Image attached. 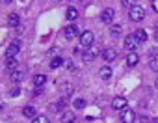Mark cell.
<instances>
[{"label": "cell", "mask_w": 158, "mask_h": 123, "mask_svg": "<svg viewBox=\"0 0 158 123\" xmlns=\"http://www.w3.org/2000/svg\"><path fill=\"white\" fill-rule=\"evenodd\" d=\"M128 17H130V21L139 23V21L145 17V10H143V8H139V6H132V8H130V11H128Z\"/></svg>", "instance_id": "obj_1"}, {"label": "cell", "mask_w": 158, "mask_h": 123, "mask_svg": "<svg viewBox=\"0 0 158 123\" xmlns=\"http://www.w3.org/2000/svg\"><path fill=\"white\" fill-rule=\"evenodd\" d=\"M80 45L82 47H91L93 45V32H89V30H86V32H82L80 34Z\"/></svg>", "instance_id": "obj_2"}, {"label": "cell", "mask_w": 158, "mask_h": 123, "mask_svg": "<svg viewBox=\"0 0 158 123\" xmlns=\"http://www.w3.org/2000/svg\"><path fill=\"white\" fill-rule=\"evenodd\" d=\"M99 54H101V50H99L97 47H93V45H91V47H88V49H86V52H84V62H93Z\"/></svg>", "instance_id": "obj_3"}, {"label": "cell", "mask_w": 158, "mask_h": 123, "mask_svg": "<svg viewBox=\"0 0 158 123\" xmlns=\"http://www.w3.org/2000/svg\"><path fill=\"white\" fill-rule=\"evenodd\" d=\"M138 45H139V39H138V37H136L134 34H132V36H127V37H125V47H127V49H128L130 52H132V50H136V49H138Z\"/></svg>", "instance_id": "obj_4"}, {"label": "cell", "mask_w": 158, "mask_h": 123, "mask_svg": "<svg viewBox=\"0 0 158 123\" xmlns=\"http://www.w3.org/2000/svg\"><path fill=\"white\" fill-rule=\"evenodd\" d=\"M127 106H128V103H127V99L125 97H114V101H112V108L114 110H127Z\"/></svg>", "instance_id": "obj_5"}, {"label": "cell", "mask_w": 158, "mask_h": 123, "mask_svg": "<svg viewBox=\"0 0 158 123\" xmlns=\"http://www.w3.org/2000/svg\"><path fill=\"white\" fill-rule=\"evenodd\" d=\"M121 121H123V123H134V121H136V112L130 110V108L123 110V112H121Z\"/></svg>", "instance_id": "obj_6"}, {"label": "cell", "mask_w": 158, "mask_h": 123, "mask_svg": "<svg viewBox=\"0 0 158 123\" xmlns=\"http://www.w3.org/2000/svg\"><path fill=\"white\" fill-rule=\"evenodd\" d=\"M114 17H115V10H114V8H106V10L101 13V21H102V23H106V24H108V23H112V21H114Z\"/></svg>", "instance_id": "obj_7"}, {"label": "cell", "mask_w": 158, "mask_h": 123, "mask_svg": "<svg viewBox=\"0 0 158 123\" xmlns=\"http://www.w3.org/2000/svg\"><path fill=\"white\" fill-rule=\"evenodd\" d=\"M19 49H21V41H13V43H10L8 49H6V56H8V58H13V56L19 52Z\"/></svg>", "instance_id": "obj_8"}, {"label": "cell", "mask_w": 158, "mask_h": 123, "mask_svg": "<svg viewBox=\"0 0 158 123\" xmlns=\"http://www.w3.org/2000/svg\"><path fill=\"white\" fill-rule=\"evenodd\" d=\"M65 37H67V39L80 37V30H78L74 24H71V26H67V28H65Z\"/></svg>", "instance_id": "obj_9"}, {"label": "cell", "mask_w": 158, "mask_h": 123, "mask_svg": "<svg viewBox=\"0 0 158 123\" xmlns=\"http://www.w3.org/2000/svg\"><path fill=\"white\" fill-rule=\"evenodd\" d=\"M138 62H139V56H138L134 50H132V52H128V56H127V66H128V67H134Z\"/></svg>", "instance_id": "obj_10"}, {"label": "cell", "mask_w": 158, "mask_h": 123, "mask_svg": "<svg viewBox=\"0 0 158 123\" xmlns=\"http://www.w3.org/2000/svg\"><path fill=\"white\" fill-rule=\"evenodd\" d=\"M102 58H104L106 62H114V60L117 58V52H115L114 49H104V50H102Z\"/></svg>", "instance_id": "obj_11"}, {"label": "cell", "mask_w": 158, "mask_h": 123, "mask_svg": "<svg viewBox=\"0 0 158 123\" xmlns=\"http://www.w3.org/2000/svg\"><path fill=\"white\" fill-rule=\"evenodd\" d=\"M74 119H76V116L71 110H67V112L61 114V123H74Z\"/></svg>", "instance_id": "obj_12"}, {"label": "cell", "mask_w": 158, "mask_h": 123, "mask_svg": "<svg viewBox=\"0 0 158 123\" xmlns=\"http://www.w3.org/2000/svg\"><path fill=\"white\" fill-rule=\"evenodd\" d=\"M99 77L102 78V80H110V77H112V69L106 66V67H101V71H99Z\"/></svg>", "instance_id": "obj_13"}, {"label": "cell", "mask_w": 158, "mask_h": 123, "mask_svg": "<svg viewBox=\"0 0 158 123\" xmlns=\"http://www.w3.org/2000/svg\"><path fill=\"white\" fill-rule=\"evenodd\" d=\"M23 78H24V73H23V71H19V69H15V71L11 73V80H13L15 84H19V82H23Z\"/></svg>", "instance_id": "obj_14"}, {"label": "cell", "mask_w": 158, "mask_h": 123, "mask_svg": "<svg viewBox=\"0 0 158 123\" xmlns=\"http://www.w3.org/2000/svg\"><path fill=\"white\" fill-rule=\"evenodd\" d=\"M23 116H24V117H32V119H34L37 114H35V108H34V106H24V108H23Z\"/></svg>", "instance_id": "obj_15"}, {"label": "cell", "mask_w": 158, "mask_h": 123, "mask_svg": "<svg viewBox=\"0 0 158 123\" xmlns=\"http://www.w3.org/2000/svg\"><path fill=\"white\" fill-rule=\"evenodd\" d=\"M63 64H65V60L60 58V56H56V58H52V62H50V67H52V69H58V67H61Z\"/></svg>", "instance_id": "obj_16"}, {"label": "cell", "mask_w": 158, "mask_h": 123, "mask_svg": "<svg viewBox=\"0 0 158 123\" xmlns=\"http://www.w3.org/2000/svg\"><path fill=\"white\" fill-rule=\"evenodd\" d=\"M65 17H67V21H74V19L78 17V10H76V8H69V10L65 11Z\"/></svg>", "instance_id": "obj_17"}, {"label": "cell", "mask_w": 158, "mask_h": 123, "mask_svg": "<svg viewBox=\"0 0 158 123\" xmlns=\"http://www.w3.org/2000/svg\"><path fill=\"white\" fill-rule=\"evenodd\" d=\"M45 82H47V77H45V75H35V77H34V84H35V88H43Z\"/></svg>", "instance_id": "obj_18"}, {"label": "cell", "mask_w": 158, "mask_h": 123, "mask_svg": "<svg viewBox=\"0 0 158 123\" xmlns=\"http://www.w3.org/2000/svg\"><path fill=\"white\" fill-rule=\"evenodd\" d=\"M6 67H8L10 71H15V69H17V60H15V56H13V58H8Z\"/></svg>", "instance_id": "obj_19"}, {"label": "cell", "mask_w": 158, "mask_h": 123, "mask_svg": "<svg viewBox=\"0 0 158 123\" xmlns=\"http://www.w3.org/2000/svg\"><path fill=\"white\" fill-rule=\"evenodd\" d=\"M8 23H10L11 26H17V24L21 23V17H19L17 13H11V15H10V19H8Z\"/></svg>", "instance_id": "obj_20"}, {"label": "cell", "mask_w": 158, "mask_h": 123, "mask_svg": "<svg viewBox=\"0 0 158 123\" xmlns=\"http://www.w3.org/2000/svg\"><path fill=\"white\" fill-rule=\"evenodd\" d=\"M139 41H147V32L143 30V28H139V30H136V34H134Z\"/></svg>", "instance_id": "obj_21"}, {"label": "cell", "mask_w": 158, "mask_h": 123, "mask_svg": "<svg viewBox=\"0 0 158 123\" xmlns=\"http://www.w3.org/2000/svg\"><path fill=\"white\" fill-rule=\"evenodd\" d=\"M63 106H65V99H61V101L54 103V104H52V110H54V112H61V110H63Z\"/></svg>", "instance_id": "obj_22"}, {"label": "cell", "mask_w": 158, "mask_h": 123, "mask_svg": "<svg viewBox=\"0 0 158 123\" xmlns=\"http://www.w3.org/2000/svg\"><path fill=\"white\" fill-rule=\"evenodd\" d=\"M110 34H112L114 37H117V36H121V26H119V24H115V26H112V28H110Z\"/></svg>", "instance_id": "obj_23"}, {"label": "cell", "mask_w": 158, "mask_h": 123, "mask_svg": "<svg viewBox=\"0 0 158 123\" xmlns=\"http://www.w3.org/2000/svg\"><path fill=\"white\" fill-rule=\"evenodd\" d=\"M32 123H50V121H48V117H47V116H35Z\"/></svg>", "instance_id": "obj_24"}, {"label": "cell", "mask_w": 158, "mask_h": 123, "mask_svg": "<svg viewBox=\"0 0 158 123\" xmlns=\"http://www.w3.org/2000/svg\"><path fill=\"white\" fill-rule=\"evenodd\" d=\"M61 91H63L65 95H71V93H73V86H71V84H61Z\"/></svg>", "instance_id": "obj_25"}, {"label": "cell", "mask_w": 158, "mask_h": 123, "mask_svg": "<svg viewBox=\"0 0 158 123\" xmlns=\"http://www.w3.org/2000/svg\"><path fill=\"white\" fill-rule=\"evenodd\" d=\"M149 67H151L152 71H156V73H158V58H152V60L149 62Z\"/></svg>", "instance_id": "obj_26"}, {"label": "cell", "mask_w": 158, "mask_h": 123, "mask_svg": "<svg viewBox=\"0 0 158 123\" xmlns=\"http://www.w3.org/2000/svg\"><path fill=\"white\" fill-rule=\"evenodd\" d=\"M74 108H86V101L84 99H76L74 101Z\"/></svg>", "instance_id": "obj_27"}, {"label": "cell", "mask_w": 158, "mask_h": 123, "mask_svg": "<svg viewBox=\"0 0 158 123\" xmlns=\"http://www.w3.org/2000/svg\"><path fill=\"white\" fill-rule=\"evenodd\" d=\"M134 2H136V0H121V4H123L125 8H132V6H134Z\"/></svg>", "instance_id": "obj_28"}, {"label": "cell", "mask_w": 158, "mask_h": 123, "mask_svg": "<svg viewBox=\"0 0 158 123\" xmlns=\"http://www.w3.org/2000/svg\"><path fill=\"white\" fill-rule=\"evenodd\" d=\"M19 93H21V90H19V88H11V90H10V95H13V97H17Z\"/></svg>", "instance_id": "obj_29"}, {"label": "cell", "mask_w": 158, "mask_h": 123, "mask_svg": "<svg viewBox=\"0 0 158 123\" xmlns=\"http://www.w3.org/2000/svg\"><path fill=\"white\" fill-rule=\"evenodd\" d=\"M63 66H65V67H67L69 71H73V69H74V64H73V62H65Z\"/></svg>", "instance_id": "obj_30"}, {"label": "cell", "mask_w": 158, "mask_h": 123, "mask_svg": "<svg viewBox=\"0 0 158 123\" xmlns=\"http://www.w3.org/2000/svg\"><path fill=\"white\" fill-rule=\"evenodd\" d=\"M34 93H35V95H41V93H43V88H35V91H34Z\"/></svg>", "instance_id": "obj_31"}, {"label": "cell", "mask_w": 158, "mask_h": 123, "mask_svg": "<svg viewBox=\"0 0 158 123\" xmlns=\"http://www.w3.org/2000/svg\"><path fill=\"white\" fill-rule=\"evenodd\" d=\"M152 8H154V11H158V0H154V2H152Z\"/></svg>", "instance_id": "obj_32"}, {"label": "cell", "mask_w": 158, "mask_h": 123, "mask_svg": "<svg viewBox=\"0 0 158 123\" xmlns=\"http://www.w3.org/2000/svg\"><path fill=\"white\" fill-rule=\"evenodd\" d=\"M151 123H158V117H152V119H151Z\"/></svg>", "instance_id": "obj_33"}, {"label": "cell", "mask_w": 158, "mask_h": 123, "mask_svg": "<svg viewBox=\"0 0 158 123\" xmlns=\"http://www.w3.org/2000/svg\"><path fill=\"white\" fill-rule=\"evenodd\" d=\"M154 84H156V88H158V78H156V82H154Z\"/></svg>", "instance_id": "obj_34"}, {"label": "cell", "mask_w": 158, "mask_h": 123, "mask_svg": "<svg viewBox=\"0 0 158 123\" xmlns=\"http://www.w3.org/2000/svg\"><path fill=\"white\" fill-rule=\"evenodd\" d=\"M82 2H84V4H86V2H89V0H82Z\"/></svg>", "instance_id": "obj_35"}, {"label": "cell", "mask_w": 158, "mask_h": 123, "mask_svg": "<svg viewBox=\"0 0 158 123\" xmlns=\"http://www.w3.org/2000/svg\"><path fill=\"white\" fill-rule=\"evenodd\" d=\"M8 2H10V0H4V4H8Z\"/></svg>", "instance_id": "obj_36"}, {"label": "cell", "mask_w": 158, "mask_h": 123, "mask_svg": "<svg viewBox=\"0 0 158 123\" xmlns=\"http://www.w3.org/2000/svg\"><path fill=\"white\" fill-rule=\"evenodd\" d=\"M0 108H2V101H0Z\"/></svg>", "instance_id": "obj_37"}, {"label": "cell", "mask_w": 158, "mask_h": 123, "mask_svg": "<svg viewBox=\"0 0 158 123\" xmlns=\"http://www.w3.org/2000/svg\"><path fill=\"white\" fill-rule=\"evenodd\" d=\"M156 39H158V34H156Z\"/></svg>", "instance_id": "obj_38"}, {"label": "cell", "mask_w": 158, "mask_h": 123, "mask_svg": "<svg viewBox=\"0 0 158 123\" xmlns=\"http://www.w3.org/2000/svg\"><path fill=\"white\" fill-rule=\"evenodd\" d=\"M56 2H58V0H56Z\"/></svg>", "instance_id": "obj_39"}]
</instances>
